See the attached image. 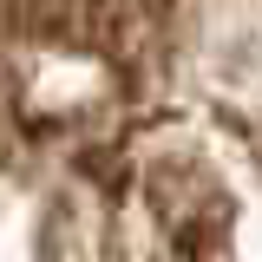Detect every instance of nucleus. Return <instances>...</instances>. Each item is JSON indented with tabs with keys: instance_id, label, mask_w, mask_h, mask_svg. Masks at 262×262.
<instances>
[{
	"instance_id": "1",
	"label": "nucleus",
	"mask_w": 262,
	"mask_h": 262,
	"mask_svg": "<svg viewBox=\"0 0 262 262\" xmlns=\"http://www.w3.org/2000/svg\"><path fill=\"white\" fill-rule=\"evenodd\" d=\"M0 262H262V0H0Z\"/></svg>"
}]
</instances>
